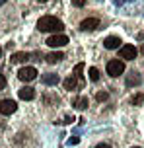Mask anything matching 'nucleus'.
Instances as JSON below:
<instances>
[{
    "label": "nucleus",
    "instance_id": "obj_16",
    "mask_svg": "<svg viewBox=\"0 0 144 148\" xmlns=\"http://www.w3.org/2000/svg\"><path fill=\"white\" fill-rule=\"evenodd\" d=\"M82 70H84V62H78V64L74 66V74H72V76H76V78H78L80 82H84V78H82Z\"/></svg>",
    "mask_w": 144,
    "mask_h": 148
},
{
    "label": "nucleus",
    "instance_id": "obj_21",
    "mask_svg": "<svg viewBox=\"0 0 144 148\" xmlns=\"http://www.w3.org/2000/svg\"><path fill=\"white\" fill-rule=\"evenodd\" d=\"M78 142H80V138H78V136H70V138H68V144H70V146H76Z\"/></svg>",
    "mask_w": 144,
    "mask_h": 148
},
{
    "label": "nucleus",
    "instance_id": "obj_8",
    "mask_svg": "<svg viewBox=\"0 0 144 148\" xmlns=\"http://www.w3.org/2000/svg\"><path fill=\"white\" fill-rule=\"evenodd\" d=\"M41 82H43L45 86H57V84L61 82V78H59V74H55V72H47V74H43Z\"/></svg>",
    "mask_w": 144,
    "mask_h": 148
},
{
    "label": "nucleus",
    "instance_id": "obj_14",
    "mask_svg": "<svg viewBox=\"0 0 144 148\" xmlns=\"http://www.w3.org/2000/svg\"><path fill=\"white\" fill-rule=\"evenodd\" d=\"M140 82H142V78H140L138 74H134V72L127 76V86H129V88H132V86H140Z\"/></svg>",
    "mask_w": 144,
    "mask_h": 148
},
{
    "label": "nucleus",
    "instance_id": "obj_15",
    "mask_svg": "<svg viewBox=\"0 0 144 148\" xmlns=\"http://www.w3.org/2000/svg\"><path fill=\"white\" fill-rule=\"evenodd\" d=\"M72 105H74L76 109H80V111H82V109H86V107H88V97H86V96L78 97V99H76V101H74Z\"/></svg>",
    "mask_w": 144,
    "mask_h": 148
},
{
    "label": "nucleus",
    "instance_id": "obj_11",
    "mask_svg": "<svg viewBox=\"0 0 144 148\" xmlns=\"http://www.w3.org/2000/svg\"><path fill=\"white\" fill-rule=\"evenodd\" d=\"M121 39H119V37H105V39H103V47H105V49H119V47H121Z\"/></svg>",
    "mask_w": 144,
    "mask_h": 148
},
{
    "label": "nucleus",
    "instance_id": "obj_4",
    "mask_svg": "<svg viewBox=\"0 0 144 148\" xmlns=\"http://www.w3.org/2000/svg\"><path fill=\"white\" fill-rule=\"evenodd\" d=\"M18 78H20L22 82H31V80L37 78V70H35L33 66H23V68H20Z\"/></svg>",
    "mask_w": 144,
    "mask_h": 148
},
{
    "label": "nucleus",
    "instance_id": "obj_30",
    "mask_svg": "<svg viewBox=\"0 0 144 148\" xmlns=\"http://www.w3.org/2000/svg\"><path fill=\"white\" fill-rule=\"evenodd\" d=\"M132 148H140V146H132Z\"/></svg>",
    "mask_w": 144,
    "mask_h": 148
},
{
    "label": "nucleus",
    "instance_id": "obj_7",
    "mask_svg": "<svg viewBox=\"0 0 144 148\" xmlns=\"http://www.w3.org/2000/svg\"><path fill=\"white\" fill-rule=\"evenodd\" d=\"M80 27H82L84 31H93L99 27V20L98 18H86L82 23H80Z\"/></svg>",
    "mask_w": 144,
    "mask_h": 148
},
{
    "label": "nucleus",
    "instance_id": "obj_2",
    "mask_svg": "<svg viewBox=\"0 0 144 148\" xmlns=\"http://www.w3.org/2000/svg\"><path fill=\"white\" fill-rule=\"evenodd\" d=\"M125 72V62L119 59H113V60H109L107 62V74L109 76H113V78H117L119 74Z\"/></svg>",
    "mask_w": 144,
    "mask_h": 148
},
{
    "label": "nucleus",
    "instance_id": "obj_1",
    "mask_svg": "<svg viewBox=\"0 0 144 148\" xmlns=\"http://www.w3.org/2000/svg\"><path fill=\"white\" fill-rule=\"evenodd\" d=\"M37 29L43 31V33H62L64 23L59 18H55V16H43L37 22Z\"/></svg>",
    "mask_w": 144,
    "mask_h": 148
},
{
    "label": "nucleus",
    "instance_id": "obj_5",
    "mask_svg": "<svg viewBox=\"0 0 144 148\" xmlns=\"http://www.w3.org/2000/svg\"><path fill=\"white\" fill-rule=\"evenodd\" d=\"M68 43V37L64 35V33H55V35H51L49 39H47V45L49 47H64V45Z\"/></svg>",
    "mask_w": 144,
    "mask_h": 148
},
{
    "label": "nucleus",
    "instance_id": "obj_17",
    "mask_svg": "<svg viewBox=\"0 0 144 148\" xmlns=\"http://www.w3.org/2000/svg\"><path fill=\"white\" fill-rule=\"evenodd\" d=\"M130 103L132 105H142L144 103V94H134L130 97Z\"/></svg>",
    "mask_w": 144,
    "mask_h": 148
},
{
    "label": "nucleus",
    "instance_id": "obj_20",
    "mask_svg": "<svg viewBox=\"0 0 144 148\" xmlns=\"http://www.w3.org/2000/svg\"><path fill=\"white\" fill-rule=\"evenodd\" d=\"M6 84H8V82H6V76H4V74H0V90L6 88Z\"/></svg>",
    "mask_w": 144,
    "mask_h": 148
},
{
    "label": "nucleus",
    "instance_id": "obj_25",
    "mask_svg": "<svg viewBox=\"0 0 144 148\" xmlns=\"http://www.w3.org/2000/svg\"><path fill=\"white\" fill-rule=\"evenodd\" d=\"M138 39H144V31H142V33H140V35H138Z\"/></svg>",
    "mask_w": 144,
    "mask_h": 148
},
{
    "label": "nucleus",
    "instance_id": "obj_23",
    "mask_svg": "<svg viewBox=\"0 0 144 148\" xmlns=\"http://www.w3.org/2000/svg\"><path fill=\"white\" fill-rule=\"evenodd\" d=\"M74 2V6H84V0H72Z\"/></svg>",
    "mask_w": 144,
    "mask_h": 148
},
{
    "label": "nucleus",
    "instance_id": "obj_3",
    "mask_svg": "<svg viewBox=\"0 0 144 148\" xmlns=\"http://www.w3.org/2000/svg\"><path fill=\"white\" fill-rule=\"evenodd\" d=\"M136 55H138V51H136L134 45H121V47H119V57H121L123 60H134Z\"/></svg>",
    "mask_w": 144,
    "mask_h": 148
},
{
    "label": "nucleus",
    "instance_id": "obj_26",
    "mask_svg": "<svg viewBox=\"0 0 144 148\" xmlns=\"http://www.w3.org/2000/svg\"><path fill=\"white\" fill-rule=\"evenodd\" d=\"M2 4H6V0H0V6H2Z\"/></svg>",
    "mask_w": 144,
    "mask_h": 148
},
{
    "label": "nucleus",
    "instance_id": "obj_13",
    "mask_svg": "<svg viewBox=\"0 0 144 148\" xmlns=\"http://www.w3.org/2000/svg\"><path fill=\"white\" fill-rule=\"evenodd\" d=\"M62 59H64V55H62L61 51H55V53H49V55H47V62H49V64H57V62H61Z\"/></svg>",
    "mask_w": 144,
    "mask_h": 148
},
{
    "label": "nucleus",
    "instance_id": "obj_24",
    "mask_svg": "<svg viewBox=\"0 0 144 148\" xmlns=\"http://www.w3.org/2000/svg\"><path fill=\"white\" fill-rule=\"evenodd\" d=\"M96 148H111V146H109V144H98Z\"/></svg>",
    "mask_w": 144,
    "mask_h": 148
},
{
    "label": "nucleus",
    "instance_id": "obj_18",
    "mask_svg": "<svg viewBox=\"0 0 144 148\" xmlns=\"http://www.w3.org/2000/svg\"><path fill=\"white\" fill-rule=\"evenodd\" d=\"M88 76H90L91 82H98V80H99V70H98L96 66H91L90 70H88Z\"/></svg>",
    "mask_w": 144,
    "mask_h": 148
},
{
    "label": "nucleus",
    "instance_id": "obj_10",
    "mask_svg": "<svg viewBox=\"0 0 144 148\" xmlns=\"http://www.w3.org/2000/svg\"><path fill=\"white\" fill-rule=\"evenodd\" d=\"M82 84H84V82H80L78 78H76V76H72V74H70L68 78H66V80L62 82V86H64V90H76L78 86H82Z\"/></svg>",
    "mask_w": 144,
    "mask_h": 148
},
{
    "label": "nucleus",
    "instance_id": "obj_27",
    "mask_svg": "<svg viewBox=\"0 0 144 148\" xmlns=\"http://www.w3.org/2000/svg\"><path fill=\"white\" fill-rule=\"evenodd\" d=\"M0 57H2V47H0Z\"/></svg>",
    "mask_w": 144,
    "mask_h": 148
},
{
    "label": "nucleus",
    "instance_id": "obj_19",
    "mask_svg": "<svg viewBox=\"0 0 144 148\" xmlns=\"http://www.w3.org/2000/svg\"><path fill=\"white\" fill-rule=\"evenodd\" d=\"M107 97H109L107 92H98V94H96V99H98V101H105Z\"/></svg>",
    "mask_w": 144,
    "mask_h": 148
},
{
    "label": "nucleus",
    "instance_id": "obj_6",
    "mask_svg": "<svg viewBox=\"0 0 144 148\" xmlns=\"http://www.w3.org/2000/svg\"><path fill=\"white\" fill-rule=\"evenodd\" d=\"M16 109H18V103L14 99H2L0 101V113L2 115H12V113H16Z\"/></svg>",
    "mask_w": 144,
    "mask_h": 148
},
{
    "label": "nucleus",
    "instance_id": "obj_22",
    "mask_svg": "<svg viewBox=\"0 0 144 148\" xmlns=\"http://www.w3.org/2000/svg\"><path fill=\"white\" fill-rule=\"evenodd\" d=\"M72 121H74V117H70V115H66V117H64V121H62V123H66V125H70V123H72Z\"/></svg>",
    "mask_w": 144,
    "mask_h": 148
},
{
    "label": "nucleus",
    "instance_id": "obj_12",
    "mask_svg": "<svg viewBox=\"0 0 144 148\" xmlns=\"http://www.w3.org/2000/svg\"><path fill=\"white\" fill-rule=\"evenodd\" d=\"M29 57H31L29 53H25V51H18V53H14V55L10 57V60L18 64V62H25V60L29 59Z\"/></svg>",
    "mask_w": 144,
    "mask_h": 148
},
{
    "label": "nucleus",
    "instance_id": "obj_28",
    "mask_svg": "<svg viewBox=\"0 0 144 148\" xmlns=\"http://www.w3.org/2000/svg\"><path fill=\"white\" fill-rule=\"evenodd\" d=\"M39 2H47V0H39Z\"/></svg>",
    "mask_w": 144,
    "mask_h": 148
},
{
    "label": "nucleus",
    "instance_id": "obj_29",
    "mask_svg": "<svg viewBox=\"0 0 144 148\" xmlns=\"http://www.w3.org/2000/svg\"><path fill=\"white\" fill-rule=\"evenodd\" d=\"M127 2H134V0H127Z\"/></svg>",
    "mask_w": 144,
    "mask_h": 148
},
{
    "label": "nucleus",
    "instance_id": "obj_9",
    "mask_svg": "<svg viewBox=\"0 0 144 148\" xmlns=\"http://www.w3.org/2000/svg\"><path fill=\"white\" fill-rule=\"evenodd\" d=\"M18 96H20V99H25V101H31L33 97H35V90L31 88V86H23L20 92H18Z\"/></svg>",
    "mask_w": 144,
    "mask_h": 148
}]
</instances>
